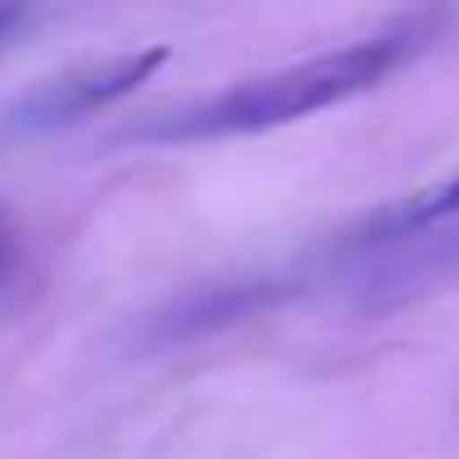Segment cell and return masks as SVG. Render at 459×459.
Instances as JSON below:
<instances>
[{
	"mask_svg": "<svg viewBox=\"0 0 459 459\" xmlns=\"http://www.w3.org/2000/svg\"><path fill=\"white\" fill-rule=\"evenodd\" d=\"M420 45H425V25L405 21L395 30L366 35L356 45H341V50H326V55H311V60L238 80V84H228V90L208 94L198 104H183L173 114H153L139 129H129V139L203 143V139H242V134L281 129V124H297L307 114L336 109V104L376 90Z\"/></svg>",
	"mask_w": 459,
	"mask_h": 459,
	"instance_id": "obj_1",
	"label": "cell"
},
{
	"mask_svg": "<svg viewBox=\"0 0 459 459\" xmlns=\"http://www.w3.org/2000/svg\"><path fill=\"white\" fill-rule=\"evenodd\" d=\"M341 287L360 307H400L459 277V218L415 232H356L336 257Z\"/></svg>",
	"mask_w": 459,
	"mask_h": 459,
	"instance_id": "obj_2",
	"label": "cell"
},
{
	"mask_svg": "<svg viewBox=\"0 0 459 459\" xmlns=\"http://www.w3.org/2000/svg\"><path fill=\"white\" fill-rule=\"evenodd\" d=\"M163 60H169V50H134V55H114V60H100V65L50 74V80L30 84L11 104V124L35 134V129H65L74 119H90V114L129 100Z\"/></svg>",
	"mask_w": 459,
	"mask_h": 459,
	"instance_id": "obj_3",
	"label": "cell"
},
{
	"mask_svg": "<svg viewBox=\"0 0 459 459\" xmlns=\"http://www.w3.org/2000/svg\"><path fill=\"white\" fill-rule=\"evenodd\" d=\"M449 218H459V173L445 183H429V188L410 193L395 208L376 212L366 228L370 232H415V228H435V222H449Z\"/></svg>",
	"mask_w": 459,
	"mask_h": 459,
	"instance_id": "obj_4",
	"label": "cell"
},
{
	"mask_svg": "<svg viewBox=\"0 0 459 459\" xmlns=\"http://www.w3.org/2000/svg\"><path fill=\"white\" fill-rule=\"evenodd\" d=\"M21 21H25L21 11H11V5H0V45H5L15 30H21Z\"/></svg>",
	"mask_w": 459,
	"mask_h": 459,
	"instance_id": "obj_5",
	"label": "cell"
}]
</instances>
